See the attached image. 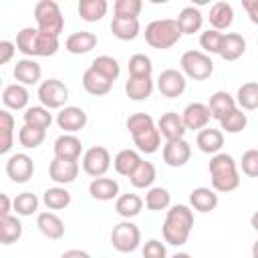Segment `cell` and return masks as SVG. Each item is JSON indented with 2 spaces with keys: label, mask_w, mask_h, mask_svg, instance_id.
Masks as SVG:
<instances>
[{
  "label": "cell",
  "mask_w": 258,
  "mask_h": 258,
  "mask_svg": "<svg viewBox=\"0 0 258 258\" xmlns=\"http://www.w3.org/2000/svg\"><path fill=\"white\" fill-rule=\"evenodd\" d=\"M242 6L246 8L250 20L254 24H258V0H242Z\"/></svg>",
  "instance_id": "obj_57"
},
{
  "label": "cell",
  "mask_w": 258,
  "mask_h": 258,
  "mask_svg": "<svg viewBox=\"0 0 258 258\" xmlns=\"http://www.w3.org/2000/svg\"><path fill=\"white\" fill-rule=\"evenodd\" d=\"M36 226H38V230H40L48 240H58V238L64 236V222H62L56 214H52V212H42V214H38Z\"/></svg>",
  "instance_id": "obj_17"
},
{
  "label": "cell",
  "mask_w": 258,
  "mask_h": 258,
  "mask_svg": "<svg viewBox=\"0 0 258 258\" xmlns=\"http://www.w3.org/2000/svg\"><path fill=\"white\" fill-rule=\"evenodd\" d=\"M202 22H204V16L198 8L194 6H185L179 16H177V26L181 30V34H194L202 28Z\"/></svg>",
  "instance_id": "obj_28"
},
{
  "label": "cell",
  "mask_w": 258,
  "mask_h": 258,
  "mask_svg": "<svg viewBox=\"0 0 258 258\" xmlns=\"http://www.w3.org/2000/svg\"><path fill=\"white\" fill-rule=\"evenodd\" d=\"M133 143L143 153H155L159 149V145H161V133H159V129L155 125H151V127L135 133L133 135Z\"/></svg>",
  "instance_id": "obj_22"
},
{
  "label": "cell",
  "mask_w": 258,
  "mask_h": 258,
  "mask_svg": "<svg viewBox=\"0 0 258 258\" xmlns=\"http://www.w3.org/2000/svg\"><path fill=\"white\" fill-rule=\"evenodd\" d=\"M18 216H32L38 210V198L32 191H22L14 198V206Z\"/></svg>",
  "instance_id": "obj_43"
},
{
  "label": "cell",
  "mask_w": 258,
  "mask_h": 258,
  "mask_svg": "<svg viewBox=\"0 0 258 258\" xmlns=\"http://www.w3.org/2000/svg\"><path fill=\"white\" fill-rule=\"evenodd\" d=\"M48 175L56 183H71L79 175V163L77 161H64L54 157L48 165Z\"/></svg>",
  "instance_id": "obj_15"
},
{
  "label": "cell",
  "mask_w": 258,
  "mask_h": 258,
  "mask_svg": "<svg viewBox=\"0 0 258 258\" xmlns=\"http://www.w3.org/2000/svg\"><path fill=\"white\" fill-rule=\"evenodd\" d=\"M141 242V232L133 222H119L111 232V244L117 252H133Z\"/></svg>",
  "instance_id": "obj_4"
},
{
  "label": "cell",
  "mask_w": 258,
  "mask_h": 258,
  "mask_svg": "<svg viewBox=\"0 0 258 258\" xmlns=\"http://www.w3.org/2000/svg\"><path fill=\"white\" fill-rule=\"evenodd\" d=\"M198 147L204 151V153H218L224 145V133L220 129H212V127H206L198 133V139H196Z\"/></svg>",
  "instance_id": "obj_26"
},
{
  "label": "cell",
  "mask_w": 258,
  "mask_h": 258,
  "mask_svg": "<svg viewBox=\"0 0 258 258\" xmlns=\"http://www.w3.org/2000/svg\"><path fill=\"white\" fill-rule=\"evenodd\" d=\"M181 38V30L177 26V20L171 18H161L153 20L145 26V42L153 48H169Z\"/></svg>",
  "instance_id": "obj_1"
},
{
  "label": "cell",
  "mask_w": 258,
  "mask_h": 258,
  "mask_svg": "<svg viewBox=\"0 0 258 258\" xmlns=\"http://www.w3.org/2000/svg\"><path fill=\"white\" fill-rule=\"evenodd\" d=\"M38 99H40L42 107H46V109H58V107H62L67 103L69 89L58 79H46L38 87Z\"/></svg>",
  "instance_id": "obj_5"
},
{
  "label": "cell",
  "mask_w": 258,
  "mask_h": 258,
  "mask_svg": "<svg viewBox=\"0 0 258 258\" xmlns=\"http://www.w3.org/2000/svg\"><path fill=\"white\" fill-rule=\"evenodd\" d=\"M109 167H111V155L101 145L87 149V153L83 155V169L91 177H103Z\"/></svg>",
  "instance_id": "obj_6"
},
{
  "label": "cell",
  "mask_w": 258,
  "mask_h": 258,
  "mask_svg": "<svg viewBox=\"0 0 258 258\" xmlns=\"http://www.w3.org/2000/svg\"><path fill=\"white\" fill-rule=\"evenodd\" d=\"M109 4L105 0H81L79 2V16L87 22H97L107 14Z\"/></svg>",
  "instance_id": "obj_32"
},
{
  "label": "cell",
  "mask_w": 258,
  "mask_h": 258,
  "mask_svg": "<svg viewBox=\"0 0 258 258\" xmlns=\"http://www.w3.org/2000/svg\"><path fill=\"white\" fill-rule=\"evenodd\" d=\"M246 123H248V119H246V113H242V109H234V111H230L222 121H220V125H222V129L226 131V133H240L244 127H246Z\"/></svg>",
  "instance_id": "obj_47"
},
{
  "label": "cell",
  "mask_w": 258,
  "mask_h": 258,
  "mask_svg": "<svg viewBox=\"0 0 258 258\" xmlns=\"http://www.w3.org/2000/svg\"><path fill=\"white\" fill-rule=\"evenodd\" d=\"M171 258H191L189 254H185V252H177V254H173Z\"/></svg>",
  "instance_id": "obj_62"
},
{
  "label": "cell",
  "mask_w": 258,
  "mask_h": 258,
  "mask_svg": "<svg viewBox=\"0 0 258 258\" xmlns=\"http://www.w3.org/2000/svg\"><path fill=\"white\" fill-rule=\"evenodd\" d=\"M189 204H191L194 210H198L202 214H208V212L216 210V206H218V194H214L210 187H196L189 194Z\"/></svg>",
  "instance_id": "obj_25"
},
{
  "label": "cell",
  "mask_w": 258,
  "mask_h": 258,
  "mask_svg": "<svg viewBox=\"0 0 258 258\" xmlns=\"http://www.w3.org/2000/svg\"><path fill=\"white\" fill-rule=\"evenodd\" d=\"M157 129H159V133L167 141H171V139H183V135L187 131L185 125H183L181 115H177V113H163L159 117V121H157Z\"/></svg>",
  "instance_id": "obj_12"
},
{
  "label": "cell",
  "mask_w": 258,
  "mask_h": 258,
  "mask_svg": "<svg viewBox=\"0 0 258 258\" xmlns=\"http://www.w3.org/2000/svg\"><path fill=\"white\" fill-rule=\"evenodd\" d=\"M36 36H38V28L26 26L16 34V48L26 54V56H34V44H36Z\"/></svg>",
  "instance_id": "obj_39"
},
{
  "label": "cell",
  "mask_w": 258,
  "mask_h": 258,
  "mask_svg": "<svg viewBox=\"0 0 258 258\" xmlns=\"http://www.w3.org/2000/svg\"><path fill=\"white\" fill-rule=\"evenodd\" d=\"M60 258H91V256L85 250H67Z\"/></svg>",
  "instance_id": "obj_59"
},
{
  "label": "cell",
  "mask_w": 258,
  "mask_h": 258,
  "mask_svg": "<svg viewBox=\"0 0 258 258\" xmlns=\"http://www.w3.org/2000/svg\"><path fill=\"white\" fill-rule=\"evenodd\" d=\"M81 151H83L81 141H79L75 135H71V133H64V135H60V137L54 141V157H58V159H64V161H79Z\"/></svg>",
  "instance_id": "obj_13"
},
{
  "label": "cell",
  "mask_w": 258,
  "mask_h": 258,
  "mask_svg": "<svg viewBox=\"0 0 258 258\" xmlns=\"http://www.w3.org/2000/svg\"><path fill=\"white\" fill-rule=\"evenodd\" d=\"M6 173L14 183H24L34 173V163L26 153H14L6 161Z\"/></svg>",
  "instance_id": "obj_7"
},
{
  "label": "cell",
  "mask_w": 258,
  "mask_h": 258,
  "mask_svg": "<svg viewBox=\"0 0 258 258\" xmlns=\"http://www.w3.org/2000/svg\"><path fill=\"white\" fill-rule=\"evenodd\" d=\"M91 69H95L97 73H101V75L107 77L109 81H115V79L119 77V73H121L119 62H117L113 56H107V54L97 56V58L91 62Z\"/></svg>",
  "instance_id": "obj_40"
},
{
  "label": "cell",
  "mask_w": 258,
  "mask_h": 258,
  "mask_svg": "<svg viewBox=\"0 0 258 258\" xmlns=\"http://www.w3.org/2000/svg\"><path fill=\"white\" fill-rule=\"evenodd\" d=\"M153 91L151 77H129L125 83V93L133 101H145Z\"/></svg>",
  "instance_id": "obj_24"
},
{
  "label": "cell",
  "mask_w": 258,
  "mask_h": 258,
  "mask_svg": "<svg viewBox=\"0 0 258 258\" xmlns=\"http://www.w3.org/2000/svg\"><path fill=\"white\" fill-rule=\"evenodd\" d=\"M236 103H238L242 109H246V111L258 109V83H244V85L238 89Z\"/></svg>",
  "instance_id": "obj_37"
},
{
  "label": "cell",
  "mask_w": 258,
  "mask_h": 258,
  "mask_svg": "<svg viewBox=\"0 0 258 258\" xmlns=\"http://www.w3.org/2000/svg\"><path fill=\"white\" fill-rule=\"evenodd\" d=\"M83 87L87 93L99 97V95H107L113 87V81H109L107 77H103L101 73H97L95 69H87L85 75H83Z\"/></svg>",
  "instance_id": "obj_19"
},
{
  "label": "cell",
  "mask_w": 258,
  "mask_h": 258,
  "mask_svg": "<svg viewBox=\"0 0 258 258\" xmlns=\"http://www.w3.org/2000/svg\"><path fill=\"white\" fill-rule=\"evenodd\" d=\"M143 208V200L137 194H123L115 202V210L123 218H135Z\"/></svg>",
  "instance_id": "obj_33"
},
{
  "label": "cell",
  "mask_w": 258,
  "mask_h": 258,
  "mask_svg": "<svg viewBox=\"0 0 258 258\" xmlns=\"http://www.w3.org/2000/svg\"><path fill=\"white\" fill-rule=\"evenodd\" d=\"M20 236H22V224L18 218H14V216L0 218V242L4 246L14 244Z\"/></svg>",
  "instance_id": "obj_34"
},
{
  "label": "cell",
  "mask_w": 258,
  "mask_h": 258,
  "mask_svg": "<svg viewBox=\"0 0 258 258\" xmlns=\"http://www.w3.org/2000/svg\"><path fill=\"white\" fill-rule=\"evenodd\" d=\"M56 123L60 129H64L67 133H75V131H81L85 125H87V113L81 109V107H64L58 117H56Z\"/></svg>",
  "instance_id": "obj_14"
},
{
  "label": "cell",
  "mask_w": 258,
  "mask_h": 258,
  "mask_svg": "<svg viewBox=\"0 0 258 258\" xmlns=\"http://www.w3.org/2000/svg\"><path fill=\"white\" fill-rule=\"evenodd\" d=\"M212 185L216 191H232L240 185V173L236 171H226V173H214L212 175Z\"/></svg>",
  "instance_id": "obj_45"
},
{
  "label": "cell",
  "mask_w": 258,
  "mask_h": 258,
  "mask_svg": "<svg viewBox=\"0 0 258 258\" xmlns=\"http://www.w3.org/2000/svg\"><path fill=\"white\" fill-rule=\"evenodd\" d=\"M210 113H212V117L214 119H218V121H222L230 111H234L236 109V101H234V97L230 95V93H226V91H216L212 97H210Z\"/></svg>",
  "instance_id": "obj_21"
},
{
  "label": "cell",
  "mask_w": 258,
  "mask_h": 258,
  "mask_svg": "<svg viewBox=\"0 0 258 258\" xmlns=\"http://www.w3.org/2000/svg\"><path fill=\"white\" fill-rule=\"evenodd\" d=\"M169 191L165 187H151L145 196V206L147 210H153V212H159V210H165L169 206Z\"/></svg>",
  "instance_id": "obj_46"
},
{
  "label": "cell",
  "mask_w": 258,
  "mask_h": 258,
  "mask_svg": "<svg viewBox=\"0 0 258 258\" xmlns=\"http://www.w3.org/2000/svg\"><path fill=\"white\" fill-rule=\"evenodd\" d=\"M179 64H181V71L194 81H204L214 73L212 58L202 50H185L181 54V62Z\"/></svg>",
  "instance_id": "obj_3"
},
{
  "label": "cell",
  "mask_w": 258,
  "mask_h": 258,
  "mask_svg": "<svg viewBox=\"0 0 258 258\" xmlns=\"http://www.w3.org/2000/svg\"><path fill=\"white\" fill-rule=\"evenodd\" d=\"M141 161H143V159L139 157V153H137L135 149H123V151H119V153L115 155L113 165H115V171H117V173L129 177V175L139 167Z\"/></svg>",
  "instance_id": "obj_29"
},
{
  "label": "cell",
  "mask_w": 258,
  "mask_h": 258,
  "mask_svg": "<svg viewBox=\"0 0 258 258\" xmlns=\"http://www.w3.org/2000/svg\"><path fill=\"white\" fill-rule=\"evenodd\" d=\"M42 202L48 210H64L71 204V194L64 187H48L42 196Z\"/></svg>",
  "instance_id": "obj_38"
},
{
  "label": "cell",
  "mask_w": 258,
  "mask_h": 258,
  "mask_svg": "<svg viewBox=\"0 0 258 258\" xmlns=\"http://www.w3.org/2000/svg\"><path fill=\"white\" fill-rule=\"evenodd\" d=\"M244 50H246V40L242 38V34H238V32L224 34V40L220 46V56L224 60H236L244 54Z\"/></svg>",
  "instance_id": "obj_20"
},
{
  "label": "cell",
  "mask_w": 258,
  "mask_h": 258,
  "mask_svg": "<svg viewBox=\"0 0 258 258\" xmlns=\"http://www.w3.org/2000/svg\"><path fill=\"white\" fill-rule=\"evenodd\" d=\"M191 147L185 139H171L163 145V161L169 167H181L189 161Z\"/></svg>",
  "instance_id": "obj_9"
},
{
  "label": "cell",
  "mask_w": 258,
  "mask_h": 258,
  "mask_svg": "<svg viewBox=\"0 0 258 258\" xmlns=\"http://www.w3.org/2000/svg\"><path fill=\"white\" fill-rule=\"evenodd\" d=\"M151 125H153V117L147 115V113H133L127 119V129H129L131 135H135V133H139V131H143Z\"/></svg>",
  "instance_id": "obj_52"
},
{
  "label": "cell",
  "mask_w": 258,
  "mask_h": 258,
  "mask_svg": "<svg viewBox=\"0 0 258 258\" xmlns=\"http://www.w3.org/2000/svg\"><path fill=\"white\" fill-rule=\"evenodd\" d=\"M242 171L250 177H258V149H248L242 155Z\"/></svg>",
  "instance_id": "obj_53"
},
{
  "label": "cell",
  "mask_w": 258,
  "mask_h": 258,
  "mask_svg": "<svg viewBox=\"0 0 258 258\" xmlns=\"http://www.w3.org/2000/svg\"><path fill=\"white\" fill-rule=\"evenodd\" d=\"M111 32L119 40H133L139 34V20L137 18H117V16H113Z\"/></svg>",
  "instance_id": "obj_31"
},
{
  "label": "cell",
  "mask_w": 258,
  "mask_h": 258,
  "mask_svg": "<svg viewBox=\"0 0 258 258\" xmlns=\"http://www.w3.org/2000/svg\"><path fill=\"white\" fill-rule=\"evenodd\" d=\"M34 20H36V28L44 34H52L58 36L64 28V18L62 12L58 8V4L54 0H40L34 6Z\"/></svg>",
  "instance_id": "obj_2"
},
{
  "label": "cell",
  "mask_w": 258,
  "mask_h": 258,
  "mask_svg": "<svg viewBox=\"0 0 258 258\" xmlns=\"http://www.w3.org/2000/svg\"><path fill=\"white\" fill-rule=\"evenodd\" d=\"M2 103L8 107V109H24L26 103H28V91L24 85L20 83H14V85H8L2 93Z\"/></svg>",
  "instance_id": "obj_30"
},
{
  "label": "cell",
  "mask_w": 258,
  "mask_h": 258,
  "mask_svg": "<svg viewBox=\"0 0 258 258\" xmlns=\"http://www.w3.org/2000/svg\"><path fill=\"white\" fill-rule=\"evenodd\" d=\"M89 194L95 198V200H101V202H109L113 198H117L119 194V183L111 177H95L89 185Z\"/></svg>",
  "instance_id": "obj_23"
},
{
  "label": "cell",
  "mask_w": 258,
  "mask_h": 258,
  "mask_svg": "<svg viewBox=\"0 0 258 258\" xmlns=\"http://www.w3.org/2000/svg\"><path fill=\"white\" fill-rule=\"evenodd\" d=\"M143 258H167L165 246L159 240H147L143 246Z\"/></svg>",
  "instance_id": "obj_54"
},
{
  "label": "cell",
  "mask_w": 258,
  "mask_h": 258,
  "mask_svg": "<svg viewBox=\"0 0 258 258\" xmlns=\"http://www.w3.org/2000/svg\"><path fill=\"white\" fill-rule=\"evenodd\" d=\"M44 137H46V131L44 129H36V127H30V125H22V129L18 131V141L26 149L38 147L44 141Z\"/></svg>",
  "instance_id": "obj_42"
},
{
  "label": "cell",
  "mask_w": 258,
  "mask_h": 258,
  "mask_svg": "<svg viewBox=\"0 0 258 258\" xmlns=\"http://www.w3.org/2000/svg\"><path fill=\"white\" fill-rule=\"evenodd\" d=\"M250 224H252V228L258 232V212H254V214H252V218H250Z\"/></svg>",
  "instance_id": "obj_60"
},
{
  "label": "cell",
  "mask_w": 258,
  "mask_h": 258,
  "mask_svg": "<svg viewBox=\"0 0 258 258\" xmlns=\"http://www.w3.org/2000/svg\"><path fill=\"white\" fill-rule=\"evenodd\" d=\"M167 216H173V218H177V220H181V222H185L187 226L194 228V212H191L187 206L177 204V206H173L171 210H167Z\"/></svg>",
  "instance_id": "obj_55"
},
{
  "label": "cell",
  "mask_w": 258,
  "mask_h": 258,
  "mask_svg": "<svg viewBox=\"0 0 258 258\" xmlns=\"http://www.w3.org/2000/svg\"><path fill=\"white\" fill-rule=\"evenodd\" d=\"M189 232H191V226H187L185 222H181V220H177L173 216H167L165 222H163V238L171 246L185 244L187 238H189Z\"/></svg>",
  "instance_id": "obj_11"
},
{
  "label": "cell",
  "mask_w": 258,
  "mask_h": 258,
  "mask_svg": "<svg viewBox=\"0 0 258 258\" xmlns=\"http://www.w3.org/2000/svg\"><path fill=\"white\" fill-rule=\"evenodd\" d=\"M141 8V0H117L113 4V12L117 18H137Z\"/></svg>",
  "instance_id": "obj_49"
},
{
  "label": "cell",
  "mask_w": 258,
  "mask_h": 258,
  "mask_svg": "<svg viewBox=\"0 0 258 258\" xmlns=\"http://www.w3.org/2000/svg\"><path fill=\"white\" fill-rule=\"evenodd\" d=\"M40 75H42V69L32 58H22L14 64V79L20 85H36L40 81Z\"/></svg>",
  "instance_id": "obj_16"
},
{
  "label": "cell",
  "mask_w": 258,
  "mask_h": 258,
  "mask_svg": "<svg viewBox=\"0 0 258 258\" xmlns=\"http://www.w3.org/2000/svg\"><path fill=\"white\" fill-rule=\"evenodd\" d=\"M10 206H14V202H10V198L6 194L0 196V218L10 216Z\"/></svg>",
  "instance_id": "obj_58"
},
{
  "label": "cell",
  "mask_w": 258,
  "mask_h": 258,
  "mask_svg": "<svg viewBox=\"0 0 258 258\" xmlns=\"http://www.w3.org/2000/svg\"><path fill=\"white\" fill-rule=\"evenodd\" d=\"M129 181L133 187H149L155 181V167L149 161H141L139 167L129 175Z\"/></svg>",
  "instance_id": "obj_36"
},
{
  "label": "cell",
  "mask_w": 258,
  "mask_h": 258,
  "mask_svg": "<svg viewBox=\"0 0 258 258\" xmlns=\"http://www.w3.org/2000/svg\"><path fill=\"white\" fill-rule=\"evenodd\" d=\"M208 169H210V175H214V173L236 171L238 167H236V161H234V157H232V155H228V153H216V155L210 159Z\"/></svg>",
  "instance_id": "obj_50"
},
{
  "label": "cell",
  "mask_w": 258,
  "mask_h": 258,
  "mask_svg": "<svg viewBox=\"0 0 258 258\" xmlns=\"http://www.w3.org/2000/svg\"><path fill=\"white\" fill-rule=\"evenodd\" d=\"M58 50V36L44 34L38 30L36 44H34V56H52Z\"/></svg>",
  "instance_id": "obj_44"
},
{
  "label": "cell",
  "mask_w": 258,
  "mask_h": 258,
  "mask_svg": "<svg viewBox=\"0 0 258 258\" xmlns=\"http://www.w3.org/2000/svg\"><path fill=\"white\" fill-rule=\"evenodd\" d=\"M210 117H212V113H210V107L208 105H204V103H189L185 109H183V113H181V119H183V125H185V129H206L208 127V123H210Z\"/></svg>",
  "instance_id": "obj_10"
},
{
  "label": "cell",
  "mask_w": 258,
  "mask_h": 258,
  "mask_svg": "<svg viewBox=\"0 0 258 258\" xmlns=\"http://www.w3.org/2000/svg\"><path fill=\"white\" fill-rule=\"evenodd\" d=\"M252 258H258V240H256L254 246H252Z\"/></svg>",
  "instance_id": "obj_61"
},
{
  "label": "cell",
  "mask_w": 258,
  "mask_h": 258,
  "mask_svg": "<svg viewBox=\"0 0 258 258\" xmlns=\"http://www.w3.org/2000/svg\"><path fill=\"white\" fill-rule=\"evenodd\" d=\"M234 20V8L228 2H216L210 8V24L214 30H224Z\"/></svg>",
  "instance_id": "obj_27"
},
{
  "label": "cell",
  "mask_w": 258,
  "mask_h": 258,
  "mask_svg": "<svg viewBox=\"0 0 258 258\" xmlns=\"http://www.w3.org/2000/svg\"><path fill=\"white\" fill-rule=\"evenodd\" d=\"M0 153H8L12 147V135H14V117L8 111H0Z\"/></svg>",
  "instance_id": "obj_41"
},
{
  "label": "cell",
  "mask_w": 258,
  "mask_h": 258,
  "mask_svg": "<svg viewBox=\"0 0 258 258\" xmlns=\"http://www.w3.org/2000/svg\"><path fill=\"white\" fill-rule=\"evenodd\" d=\"M52 123V115L48 113L46 107H28L24 113V125L36 127V129H48Z\"/></svg>",
  "instance_id": "obj_35"
},
{
  "label": "cell",
  "mask_w": 258,
  "mask_h": 258,
  "mask_svg": "<svg viewBox=\"0 0 258 258\" xmlns=\"http://www.w3.org/2000/svg\"><path fill=\"white\" fill-rule=\"evenodd\" d=\"M153 64L147 54H133L129 58V77H151Z\"/></svg>",
  "instance_id": "obj_48"
},
{
  "label": "cell",
  "mask_w": 258,
  "mask_h": 258,
  "mask_svg": "<svg viewBox=\"0 0 258 258\" xmlns=\"http://www.w3.org/2000/svg\"><path fill=\"white\" fill-rule=\"evenodd\" d=\"M67 50L71 54H87L91 52L95 46H97V36L93 32H87V30H81V32H73L67 42H64Z\"/></svg>",
  "instance_id": "obj_18"
},
{
  "label": "cell",
  "mask_w": 258,
  "mask_h": 258,
  "mask_svg": "<svg viewBox=\"0 0 258 258\" xmlns=\"http://www.w3.org/2000/svg\"><path fill=\"white\" fill-rule=\"evenodd\" d=\"M157 89L163 97H179L185 91V77L175 69H165L157 79Z\"/></svg>",
  "instance_id": "obj_8"
},
{
  "label": "cell",
  "mask_w": 258,
  "mask_h": 258,
  "mask_svg": "<svg viewBox=\"0 0 258 258\" xmlns=\"http://www.w3.org/2000/svg\"><path fill=\"white\" fill-rule=\"evenodd\" d=\"M14 50H16V46H14L12 42L2 40V42H0V62H2V64H6V62L12 58Z\"/></svg>",
  "instance_id": "obj_56"
},
{
  "label": "cell",
  "mask_w": 258,
  "mask_h": 258,
  "mask_svg": "<svg viewBox=\"0 0 258 258\" xmlns=\"http://www.w3.org/2000/svg\"><path fill=\"white\" fill-rule=\"evenodd\" d=\"M222 40H224V34H222L220 30H214V28H208V30L202 32V36H200L202 48L208 50V52H214V54H220Z\"/></svg>",
  "instance_id": "obj_51"
}]
</instances>
